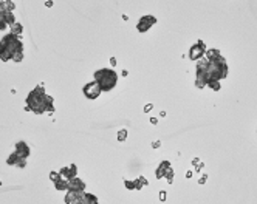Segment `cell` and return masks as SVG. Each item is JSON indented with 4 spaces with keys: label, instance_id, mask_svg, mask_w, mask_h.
I'll return each mask as SVG.
<instances>
[{
    "label": "cell",
    "instance_id": "obj_15",
    "mask_svg": "<svg viewBox=\"0 0 257 204\" xmlns=\"http://www.w3.org/2000/svg\"><path fill=\"white\" fill-rule=\"evenodd\" d=\"M82 204H99V203H98V198L93 193H84Z\"/></svg>",
    "mask_w": 257,
    "mask_h": 204
},
{
    "label": "cell",
    "instance_id": "obj_26",
    "mask_svg": "<svg viewBox=\"0 0 257 204\" xmlns=\"http://www.w3.org/2000/svg\"><path fill=\"white\" fill-rule=\"evenodd\" d=\"M0 53H2V45H0Z\"/></svg>",
    "mask_w": 257,
    "mask_h": 204
},
{
    "label": "cell",
    "instance_id": "obj_17",
    "mask_svg": "<svg viewBox=\"0 0 257 204\" xmlns=\"http://www.w3.org/2000/svg\"><path fill=\"white\" fill-rule=\"evenodd\" d=\"M5 22L8 26H11L12 23H16V17H14V12H5Z\"/></svg>",
    "mask_w": 257,
    "mask_h": 204
},
{
    "label": "cell",
    "instance_id": "obj_13",
    "mask_svg": "<svg viewBox=\"0 0 257 204\" xmlns=\"http://www.w3.org/2000/svg\"><path fill=\"white\" fill-rule=\"evenodd\" d=\"M147 181L141 178V179H135V181H125V187L130 189V190H139L143 185H146Z\"/></svg>",
    "mask_w": 257,
    "mask_h": 204
},
{
    "label": "cell",
    "instance_id": "obj_19",
    "mask_svg": "<svg viewBox=\"0 0 257 204\" xmlns=\"http://www.w3.org/2000/svg\"><path fill=\"white\" fill-rule=\"evenodd\" d=\"M6 28H8V25L5 22V12H0V31H3Z\"/></svg>",
    "mask_w": 257,
    "mask_h": 204
},
{
    "label": "cell",
    "instance_id": "obj_10",
    "mask_svg": "<svg viewBox=\"0 0 257 204\" xmlns=\"http://www.w3.org/2000/svg\"><path fill=\"white\" fill-rule=\"evenodd\" d=\"M16 155L19 156V158H23V159H26V158L30 156V147H28V144L23 142V141H19L16 144Z\"/></svg>",
    "mask_w": 257,
    "mask_h": 204
},
{
    "label": "cell",
    "instance_id": "obj_11",
    "mask_svg": "<svg viewBox=\"0 0 257 204\" xmlns=\"http://www.w3.org/2000/svg\"><path fill=\"white\" fill-rule=\"evenodd\" d=\"M68 190H73V192H85V183L81 178H73L68 181Z\"/></svg>",
    "mask_w": 257,
    "mask_h": 204
},
{
    "label": "cell",
    "instance_id": "obj_16",
    "mask_svg": "<svg viewBox=\"0 0 257 204\" xmlns=\"http://www.w3.org/2000/svg\"><path fill=\"white\" fill-rule=\"evenodd\" d=\"M22 31H23V26H22V23H19V22H16V23L11 25V33H12V34L19 36Z\"/></svg>",
    "mask_w": 257,
    "mask_h": 204
},
{
    "label": "cell",
    "instance_id": "obj_4",
    "mask_svg": "<svg viewBox=\"0 0 257 204\" xmlns=\"http://www.w3.org/2000/svg\"><path fill=\"white\" fill-rule=\"evenodd\" d=\"M155 23H156V17L152 16V14H146V16H143L141 19L138 20L136 31L138 33H146V31H149Z\"/></svg>",
    "mask_w": 257,
    "mask_h": 204
},
{
    "label": "cell",
    "instance_id": "obj_20",
    "mask_svg": "<svg viewBox=\"0 0 257 204\" xmlns=\"http://www.w3.org/2000/svg\"><path fill=\"white\" fill-rule=\"evenodd\" d=\"M208 87H211L212 90H215V91H217V90H220V84L217 82V80H209V82H208Z\"/></svg>",
    "mask_w": 257,
    "mask_h": 204
},
{
    "label": "cell",
    "instance_id": "obj_3",
    "mask_svg": "<svg viewBox=\"0 0 257 204\" xmlns=\"http://www.w3.org/2000/svg\"><path fill=\"white\" fill-rule=\"evenodd\" d=\"M93 78H94V82L99 85L101 91H110L118 84V74L112 68H101V70L94 71Z\"/></svg>",
    "mask_w": 257,
    "mask_h": 204
},
{
    "label": "cell",
    "instance_id": "obj_18",
    "mask_svg": "<svg viewBox=\"0 0 257 204\" xmlns=\"http://www.w3.org/2000/svg\"><path fill=\"white\" fill-rule=\"evenodd\" d=\"M5 10H6V12H12L16 10V3L12 0H5Z\"/></svg>",
    "mask_w": 257,
    "mask_h": 204
},
{
    "label": "cell",
    "instance_id": "obj_25",
    "mask_svg": "<svg viewBox=\"0 0 257 204\" xmlns=\"http://www.w3.org/2000/svg\"><path fill=\"white\" fill-rule=\"evenodd\" d=\"M45 5H47L48 8H51V6H53V0H47V2H45Z\"/></svg>",
    "mask_w": 257,
    "mask_h": 204
},
{
    "label": "cell",
    "instance_id": "obj_5",
    "mask_svg": "<svg viewBox=\"0 0 257 204\" xmlns=\"http://www.w3.org/2000/svg\"><path fill=\"white\" fill-rule=\"evenodd\" d=\"M82 91H84V96L90 99V101H94L96 98H99V94H101V88H99V85L94 82H88V84H85L84 85V88H82Z\"/></svg>",
    "mask_w": 257,
    "mask_h": 204
},
{
    "label": "cell",
    "instance_id": "obj_21",
    "mask_svg": "<svg viewBox=\"0 0 257 204\" xmlns=\"http://www.w3.org/2000/svg\"><path fill=\"white\" fill-rule=\"evenodd\" d=\"M125 136H127V130H125V128L119 130V133H118V141H124Z\"/></svg>",
    "mask_w": 257,
    "mask_h": 204
},
{
    "label": "cell",
    "instance_id": "obj_7",
    "mask_svg": "<svg viewBox=\"0 0 257 204\" xmlns=\"http://www.w3.org/2000/svg\"><path fill=\"white\" fill-rule=\"evenodd\" d=\"M172 175H174V172H172V169H170V166H169V161H163L160 164L158 170H156V178H163V176H166L167 181L170 183V181H172Z\"/></svg>",
    "mask_w": 257,
    "mask_h": 204
},
{
    "label": "cell",
    "instance_id": "obj_24",
    "mask_svg": "<svg viewBox=\"0 0 257 204\" xmlns=\"http://www.w3.org/2000/svg\"><path fill=\"white\" fill-rule=\"evenodd\" d=\"M0 12H6V10H5V2H3V0H0Z\"/></svg>",
    "mask_w": 257,
    "mask_h": 204
},
{
    "label": "cell",
    "instance_id": "obj_1",
    "mask_svg": "<svg viewBox=\"0 0 257 204\" xmlns=\"http://www.w3.org/2000/svg\"><path fill=\"white\" fill-rule=\"evenodd\" d=\"M54 99L45 93L42 87H36L31 90L26 96V110L33 111L34 115H43V113L54 111Z\"/></svg>",
    "mask_w": 257,
    "mask_h": 204
},
{
    "label": "cell",
    "instance_id": "obj_23",
    "mask_svg": "<svg viewBox=\"0 0 257 204\" xmlns=\"http://www.w3.org/2000/svg\"><path fill=\"white\" fill-rule=\"evenodd\" d=\"M12 60H14V62H22V60H23V53H20V54H17V56H14V57H12Z\"/></svg>",
    "mask_w": 257,
    "mask_h": 204
},
{
    "label": "cell",
    "instance_id": "obj_6",
    "mask_svg": "<svg viewBox=\"0 0 257 204\" xmlns=\"http://www.w3.org/2000/svg\"><path fill=\"white\" fill-rule=\"evenodd\" d=\"M205 53H206L205 43H203L201 40H198V42L195 45H192L191 49H189V59H191V60H198V59H201L205 56Z\"/></svg>",
    "mask_w": 257,
    "mask_h": 204
},
{
    "label": "cell",
    "instance_id": "obj_8",
    "mask_svg": "<svg viewBox=\"0 0 257 204\" xmlns=\"http://www.w3.org/2000/svg\"><path fill=\"white\" fill-rule=\"evenodd\" d=\"M85 192H73V190H67L65 195V204H82V198H84Z\"/></svg>",
    "mask_w": 257,
    "mask_h": 204
},
{
    "label": "cell",
    "instance_id": "obj_22",
    "mask_svg": "<svg viewBox=\"0 0 257 204\" xmlns=\"http://www.w3.org/2000/svg\"><path fill=\"white\" fill-rule=\"evenodd\" d=\"M61 178V175H59V172H51V173H50V179L53 181V183H54L56 179H59Z\"/></svg>",
    "mask_w": 257,
    "mask_h": 204
},
{
    "label": "cell",
    "instance_id": "obj_2",
    "mask_svg": "<svg viewBox=\"0 0 257 204\" xmlns=\"http://www.w3.org/2000/svg\"><path fill=\"white\" fill-rule=\"evenodd\" d=\"M0 45H2V53H0V59L3 62L12 60V57L17 56V54L23 53V43L19 36L16 34H5L2 39H0Z\"/></svg>",
    "mask_w": 257,
    "mask_h": 204
},
{
    "label": "cell",
    "instance_id": "obj_12",
    "mask_svg": "<svg viewBox=\"0 0 257 204\" xmlns=\"http://www.w3.org/2000/svg\"><path fill=\"white\" fill-rule=\"evenodd\" d=\"M6 164H8V166H17V167H20V169H23V167L26 166V159H23V158H19L14 152H12L11 155L8 156Z\"/></svg>",
    "mask_w": 257,
    "mask_h": 204
},
{
    "label": "cell",
    "instance_id": "obj_14",
    "mask_svg": "<svg viewBox=\"0 0 257 204\" xmlns=\"http://www.w3.org/2000/svg\"><path fill=\"white\" fill-rule=\"evenodd\" d=\"M54 187L57 190H68V179H65V178H61L59 179H56L54 181Z\"/></svg>",
    "mask_w": 257,
    "mask_h": 204
},
{
    "label": "cell",
    "instance_id": "obj_9",
    "mask_svg": "<svg viewBox=\"0 0 257 204\" xmlns=\"http://www.w3.org/2000/svg\"><path fill=\"white\" fill-rule=\"evenodd\" d=\"M59 175L62 176V178H65V179H73L78 176V167H76V164H68V166H65V167H62V169L59 170Z\"/></svg>",
    "mask_w": 257,
    "mask_h": 204
}]
</instances>
